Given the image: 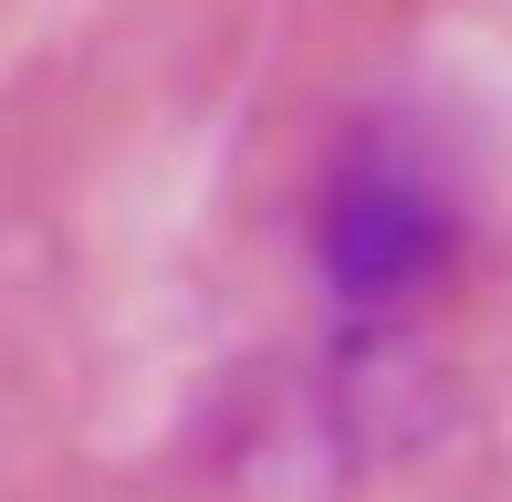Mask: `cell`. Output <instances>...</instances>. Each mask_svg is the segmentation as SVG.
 I'll return each instance as SVG.
<instances>
[{
    "label": "cell",
    "mask_w": 512,
    "mask_h": 502,
    "mask_svg": "<svg viewBox=\"0 0 512 502\" xmlns=\"http://www.w3.org/2000/svg\"><path fill=\"white\" fill-rule=\"evenodd\" d=\"M314 231H324L335 304L387 314V304H408V293H429L439 272H450L460 199H450V178H439V157H418L408 136H356V147L335 157V178H324Z\"/></svg>",
    "instance_id": "obj_1"
}]
</instances>
